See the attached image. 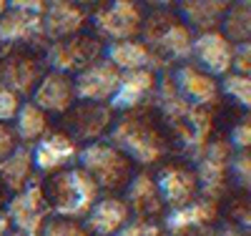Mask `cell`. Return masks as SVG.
I'll return each instance as SVG.
<instances>
[{
	"instance_id": "obj_1",
	"label": "cell",
	"mask_w": 251,
	"mask_h": 236,
	"mask_svg": "<svg viewBox=\"0 0 251 236\" xmlns=\"http://www.w3.org/2000/svg\"><path fill=\"white\" fill-rule=\"evenodd\" d=\"M153 108L158 111L166 131H169L176 156L196 163L199 156L206 151V146L211 143L221 131H219V108H203V105H194L186 98L178 96L176 85L171 80V73L163 71L158 76V88L153 96Z\"/></svg>"
},
{
	"instance_id": "obj_2",
	"label": "cell",
	"mask_w": 251,
	"mask_h": 236,
	"mask_svg": "<svg viewBox=\"0 0 251 236\" xmlns=\"http://www.w3.org/2000/svg\"><path fill=\"white\" fill-rule=\"evenodd\" d=\"M106 141L128 156L136 168L146 171L176 156L174 141L166 131L158 111L153 108V103L118 113Z\"/></svg>"
},
{
	"instance_id": "obj_3",
	"label": "cell",
	"mask_w": 251,
	"mask_h": 236,
	"mask_svg": "<svg viewBox=\"0 0 251 236\" xmlns=\"http://www.w3.org/2000/svg\"><path fill=\"white\" fill-rule=\"evenodd\" d=\"M138 38L169 71L178 63L191 60L194 33L178 18L174 5H166V3L146 5V18Z\"/></svg>"
},
{
	"instance_id": "obj_4",
	"label": "cell",
	"mask_w": 251,
	"mask_h": 236,
	"mask_svg": "<svg viewBox=\"0 0 251 236\" xmlns=\"http://www.w3.org/2000/svg\"><path fill=\"white\" fill-rule=\"evenodd\" d=\"M43 191H46L48 206L55 216L80 219V221L88 216L93 204L100 199V188L78 163L58 171V174L46 176Z\"/></svg>"
},
{
	"instance_id": "obj_5",
	"label": "cell",
	"mask_w": 251,
	"mask_h": 236,
	"mask_svg": "<svg viewBox=\"0 0 251 236\" xmlns=\"http://www.w3.org/2000/svg\"><path fill=\"white\" fill-rule=\"evenodd\" d=\"M78 166L96 181L100 194H123L136 174L133 161L108 141H96L80 146Z\"/></svg>"
},
{
	"instance_id": "obj_6",
	"label": "cell",
	"mask_w": 251,
	"mask_h": 236,
	"mask_svg": "<svg viewBox=\"0 0 251 236\" xmlns=\"http://www.w3.org/2000/svg\"><path fill=\"white\" fill-rule=\"evenodd\" d=\"M48 73L46 51L28 48V46H8L0 43V85L13 91L20 101H28Z\"/></svg>"
},
{
	"instance_id": "obj_7",
	"label": "cell",
	"mask_w": 251,
	"mask_h": 236,
	"mask_svg": "<svg viewBox=\"0 0 251 236\" xmlns=\"http://www.w3.org/2000/svg\"><path fill=\"white\" fill-rule=\"evenodd\" d=\"M146 18V5L136 0H111V3H98L91 8V33L98 35L103 43H121L133 40L141 35Z\"/></svg>"
},
{
	"instance_id": "obj_8",
	"label": "cell",
	"mask_w": 251,
	"mask_h": 236,
	"mask_svg": "<svg viewBox=\"0 0 251 236\" xmlns=\"http://www.w3.org/2000/svg\"><path fill=\"white\" fill-rule=\"evenodd\" d=\"M231 154H234V148L226 141V131H221L211 143L206 146V151L199 156V161L194 163V171H196V179H199L201 196L221 204L234 191L231 174H228Z\"/></svg>"
},
{
	"instance_id": "obj_9",
	"label": "cell",
	"mask_w": 251,
	"mask_h": 236,
	"mask_svg": "<svg viewBox=\"0 0 251 236\" xmlns=\"http://www.w3.org/2000/svg\"><path fill=\"white\" fill-rule=\"evenodd\" d=\"M103 53H106V43L91 30H83L78 35L48 43L46 63H48V71H58L73 78L88 66H93L98 58H103Z\"/></svg>"
},
{
	"instance_id": "obj_10",
	"label": "cell",
	"mask_w": 251,
	"mask_h": 236,
	"mask_svg": "<svg viewBox=\"0 0 251 236\" xmlns=\"http://www.w3.org/2000/svg\"><path fill=\"white\" fill-rule=\"evenodd\" d=\"M116 116L118 113L111 108L108 103L75 101L71 108L60 116L58 128H60V131H66L78 146H88V143L108 138Z\"/></svg>"
},
{
	"instance_id": "obj_11",
	"label": "cell",
	"mask_w": 251,
	"mask_h": 236,
	"mask_svg": "<svg viewBox=\"0 0 251 236\" xmlns=\"http://www.w3.org/2000/svg\"><path fill=\"white\" fill-rule=\"evenodd\" d=\"M5 216L15 231L25 234V236H40L46 221L53 216L48 199H46V191H43V179L38 176L23 191L10 196L8 206H5Z\"/></svg>"
},
{
	"instance_id": "obj_12",
	"label": "cell",
	"mask_w": 251,
	"mask_h": 236,
	"mask_svg": "<svg viewBox=\"0 0 251 236\" xmlns=\"http://www.w3.org/2000/svg\"><path fill=\"white\" fill-rule=\"evenodd\" d=\"M153 179H156V186L161 191V199L166 204V211L181 209V206L191 204L194 199L201 196L194 163H188L178 156L158 163L153 168Z\"/></svg>"
},
{
	"instance_id": "obj_13",
	"label": "cell",
	"mask_w": 251,
	"mask_h": 236,
	"mask_svg": "<svg viewBox=\"0 0 251 236\" xmlns=\"http://www.w3.org/2000/svg\"><path fill=\"white\" fill-rule=\"evenodd\" d=\"M171 80L176 85V91L181 98H186L194 105H203V108H224V98L219 91V78L208 76L206 71H201L196 63L186 60L178 63L171 71Z\"/></svg>"
},
{
	"instance_id": "obj_14",
	"label": "cell",
	"mask_w": 251,
	"mask_h": 236,
	"mask_svg": "<svg viewBox=\"0 0 251 236\" xmlns=\"http://www.w3.org/2000/svg\"><path fill=\"white\" fill-rule=\"evenodd\" d=\"M33 166L38 171L40 179H46L50 174H58L63 168H71L78 163V154H80V146L60 128H50V131L40 138L33 148Z\"/></svg>"
},
{
	"instance_id": "obj_15",
	"label": "cell",
	"mask_w": 251,
	"mask_h": 236,
	"mask_svg": "<svg viewBox=\"0 0 251 236\" xmlns=\"http://www.w3.org/2000/svg\"><path fill=\"white\" fill-rule=\"evenodd\" d=\"M123 201L131 211V219H143V221H161L166 216V204L161 199V191L156 186L153 171L136 168L133 179L128 181L123 191Z\"/></svg>"
},
{
	"instance_id": "obj_16",
	"label": "cell",
	"mask_w": 251,
	"mask_h": 236,
	"mask_svg": "<svg viewBox=\"0 0 251 236\" xmlns=\"http://www.w3.org/2000/svg\"><path fill=\"white\" fill-rule=\"evenodd\" d=\"M219 224H221V204L206 196H199L181 209L166 211L163 216V229L169 236H186L201 229H216Z\"/></svg>"
},
{
	"instance_id": "obj_17",
	"label": "cell",
	"mask_w": 251,
	"mask_h": 236,
	"mask_svg": "<svg viewBox=\"0 0 251 236\" xmlns=\"http://www.w3.org/2000/svg\"><path fill=\"white\" fill-rule=\"evenodd\" d=\"M0 43L46 51L48 38H46V28H43V15L13 8L8 3V10L0 15Z\"/></svg>"
},
{
	"instance_id": "obj_18",
	"label": "cell",
	"mask_w": 251,
	"mask_h": 236,
	"mask_svg": "<svg viewBox=\"0 0 251 236\" xmlns=\"http://www.w3.org/2000/svg\"><path fill=\"white\" fill-rule=\"evenodd\" d=\"M118 80H121V71L103 55L93 66H88L86 71L73 76L75 98L88 101V103H108L118 88Z\"/></svg>"
},
{
	"instance_id": "obj_19",
	"label": "cell",
	"mask_w": 251,
	"mask_h": 236,
	"mask_svg": "<svg viewBox=\"0 0 251 236\" xmlns=\"http://www.w3.org/2000/svg\"><path fill=\"white\" fill-rule=\"evenodd\" d=\"M88 23H91V5L73 3V0H50V3H46L43 28L48 43L78 35L86 30Z\"/></svg>"
},
{
	"instance_id": "obj_20",
	"label": "cell",
	"mask_w": 251,
	"mask_h": 236,
	"mask_svg": "<svg viewBox=\"0 0 251 236\" xmlns=\"http://www.w3.org/2000/svg\"><path fill=\"white\" fill-rule=\"evenodd\" d=\"M158 76L156 71H126L121 73L118 88L113 93V98L108 101V105L116 113L123 111H133L141 105H151L156 88H158Z\"/></svg>"
},
{
	"instance_id": "obj_21",
	"label": "cell",
	"mask_w": 251,
	"mask_h": 236,
	"mask_svg": "<svg viewBox=\"0 0 251 236\" xmlns=\"http://www.w3.org/2000/svg\"><path fill=\"white\" fill-rule=\"evenodd\" d=\"M231 53H234V46L219 30L194 35L191 63H196L208 76L224 78L226 73H231Z\"/></svg>"
},
{
	"instance_id": "obj_22",
	"label": "cell",
	"mask_w": 251,
	"mask_h": 236,
	"mask_svg": "<svg viewBox=\"0 0 251 236\" xmlns=\"http://www.w3.org/2000/svg\"><path fill=\"white\" fill-rule=\"evenodd\" d=\"M28 101H33L38 108L46 111L48 116L60 118L78 101L75 88H73V78L63 76L58 71H48L43 78H40V83L35 85V91H33V96Z\"/></svg>"
},
{
	"instance_id": "obj_23",
	"label": "cell",
	"mask_w": 251,
	"mask_h": 236,
	"mask_svg": "<svg viewBox=\"0 0 251 236\" xmlns=\"http://www.w3.org/2000/svg\"><path fill=\"white\" fill-rule=\"evenodd\" d=\"M131 221V211L121 194H100L88 216L83 219L91 236H118V231Z\"/></svg>"
},
{
	"instance_id": "obj_24",
	"label": "cell",
	"mask_w": 251,
	"mask_h": 236,
	"mask_svg": "<svg viewBox=\"0 0 251 236\" xmlns=\"http://www.w3.org/2000/svg\"><path fill=\"white\" fill-rule=\"evenodd\" d=\"M178 18L194 35L214 33L221 28V20L228 10V0H181L174 5Z\"/></svg>"
},
{
	"instance_id": "obj_25",
	"label": "cell",
	"mask_w": 251,
	"mask_h": 236,
	"mask_svg": "<svg viewBox=\"0 0 251 236\" xmlns=\"http://www.w3.org/2000/svg\"><path fill=\"white\" fill-rule=\"evenodd\" d=\"M103 55H106L121 73H126V71H156V73L169 71L149 48H146V43L141 38L108 43Z\"/></svg>"
},
{
	"instance_id": "obj_26",
	"label": "cell",
	"mask_w": 251,
	"mask_h": 236,
	"mask_svg": "<svg viewBox=\"0 0 251 236\" xmlns=\"http://www.w3.org/2000/svg\"><path fill=\"white\" fill-rule=\"evenodd\" d=\"M35 179H38V171L33 166V154L28 146H18L5 161H0V186L10 196L18 194V191H23Z\"/></svg>"
},
{
	"instance_id": "obj_27",
	"label": "cell",
	"mask_w": 251,
	"mask_h": 236,
	"mask_svg": "<svg viewBox=\"0 0 251 236\" xmlns=\"http://www.w3.org/2000/svg\"><path fill=\"white\" fill-rule=\"evenodd\" d=\"M10 126H13V131L18 136V143L28 146V148H33L53 128L50 116L46 111H40L33 101H23V103H20V108H18V113H15Z\"/></svg>"
},
{
	"instance_id": "obj_28",
	"label": "cell",
	"mask_w": 251,
	"mask_h": 236,
	"mask_svg": "<svg viewBox=\"0 0 251 236\" xmlns=\"http://www.w3.org/2000/svg\"><path fill=\"white\" fill-rule=\"evenodd\" d=\"M219 33L231 43V46H239V43H251V3L249 0H236V3H228V10L221 20Z\"/></svg>"
},
{
	"instance_id": "obj_29",
	"label": "cell",
	"mask_w": 251,
	"mask_h": 236,
	"mask_svg": "<svg viewBox=\"0 0 251 236\" xmlns=\"http://www.w3.org/2000/svg\"><path fill=\"white\" fill-rule=\"evenodd\" d=\"M221 221L234 224L244 231L251 229V199L249 191H239L234 188L224 201H221Z\"/></svg>"
},
{
	"instance_id": "obj_30",
	"label": "cell",
	"mask_w": 251,
	"mask_h": 236,
	"mask_svg": "<svg viewBox=\"0 0 251 236\" xmlns=\"http://www.w3.org/2000/svg\"><path fill=\"white\" fill-rule=\"evenodd\" d=\"M219 91H221V98L231 101L241 113L251 108V76L226 73L224 78H219Z\"/></svg>"
},
{
	"instance_id": "obj_31",
	"label": "cell",
	"mask_w": 251,
	"mask_h": 236,
	"mask_svg": "<svg viewBox=\"0 0 251 236\" xmlns=\"http://www.w3.org/2000/svg\"><path fill=\"white\" fill-rule=\"evenodd\" d=\"M231 186L239 191H251V151H234L231 154Z\"/></svg>"
},
{
	"instance_id": "obj_32",
	"label": "cell",
	"mask_w": 251,
	"mask_h": 236,
	"mask_svg": "<svg viewBox=\"0 0 251 236\" xmlns=\"http://www.w3.org/2000/svg\"><path fill=\"white\" fill-rule=\"evenodd\" d=\"M40 236H91L86 224L80 219H66V216H53L46 221Z\"/></svg>"
},
{
	"instance_id": "obj_33",
	"label": "cell",
	"mask_w": 251,
	"mask_h": 236,
	"mask_svg": "<svg viewBox=\"0 0 251 236\" xmlns=\"http://www.w3.org/2000/svg\"><path fill=\"white\" fill-rule=\"evenodd\" d=\"M226 141L231 143L234 151H249L251 148V116H249V111L239 113V118L228 126Z\"/></svg>"
},
{
	"instance_id": "obj_34",
	"label": "cell",
	"mask_w": 251,
	"mask_h": 236,
	"mask_svg": "<svg viewBox=\"0 0 251 236\" xmlns=\"http://www.w3.org/2000/svg\"><path fill=\"white\" fill-rule=\"evenodd\" d=\"M118 236H169L161 221H143V219H131L126 224Z\"/></svg>"
},
{
	"instance_id": "obj_35",
	"label": "cell",
	"mask_w": 251,
	"mask_h": 236,
	"mask_svg": "<svg viewBox=\"0 0 251 236\" xmlns=\"http://www.w3.org/2000/svg\"><path fill=\"white\" fill-rule=\"evenodd\" d=\"M231 73L249 76L251 73V43H239L231 53Z\"/></svg>"
},
{
	"instance_id": "obj_36",
	"label": "cell",
	"mask_w": 251,
	"mask_h": 236,
	"mask_svg": "<svg viewBox=\"0 0 251 236\" xmlns=\"http://www.w3.org/2000/svg\"><path fill=\"white\" fill-rule=\"evenodd\" d=\"M20 101L13 91H8L5 85H0V121L3 123H13V118H15V113H18V108H20Z\"/></svg>"
},
{
	"instance_id": "obj_37",
	"label": "cell",
	"mask_w": 251,
	"mask_h": 236,
	"mask_svg": "<svg viewBox=\"0 0 251 236\" xmlns=\"http://www.w3.org/2000/svg\"><path fill=\"white\" fill-rule=\"evenodd\" d=\"M18 146H20V143H18V136H15V131H13V126L0 121V161H5Z\"/></svg>"
},
{
	"instance_id": "obj_38",
	"label": "cell",
	"mask_w": 251,
	"mask_h": 236,
	"mask_svg": "<svg viewBox=\"0 0 251 236\" xmlns=\"http://www.w3.org/2000/svg\"><path fill=\"white\" fill-rule=\"evenodd\" d=\"M10 5L20 8V10H28V13H38V15L46 13V0H13Z\"/></svg>"
},
{
	"instance_id": "obj_39",
	"label": "cell",
	"mask_w": 251,
	"mask_h": 236,
	"mask_svg": "<svg viewBox=\"0 0 251 236\" xmlns=\"http://www.w3.org/2000/svg\"><path fill=\"white\" fill-rule=\"evenodd\" d=\"M216 236H249V231H244V229H239V226H234V224L221 221V224L216 226Z\"/></svg>"
},
{
	"instance_id": "obj_40",
	"label": "cell",
	"mask_w": 251,
	"mask_h": 236,
	"mask_svg": "<svg viewBox=\"0 0 251 236\" xmlns=\"http://www.w3.org/2000/svg\"><path fill=\"white\" fill-rule=\"evenodd\" d=\"M13 231V226H10V221H8V216H5V211L0 213V236H8Z\"/></svg>"
},
{
	"instance_id": "obj_41",
	"label": "cell",
	"mask_w": 251,
	"mask_h": 236,
	"mask_svg": "<svg viewBox=\"0 0 251 236\" xmlns=\"http://www.w3.org/2000/svg\"><path fill=\"white\" fill-rule=\"evenodd\" d=\"M8 199H10V194H8V191H5L3 186H0V213L5 211V206H8Z\"/></svg>"
},
{
	"instance_id": "obj_42",
	"label": "cell",
	"mask_w": 251,
	"mask_h": 236,
	"mask_svg": "<svg viewBox=\"0 0 251 236\" xmlns=\"http://www.w3.org/2000/svg\"><path fill=\"white\" fill-rule=\"evenodd\" d=\"M186 236H216V229H201V231H191Z\"/></svg>"
},
{
	"instance_id": "obj_43",
	"label": "cell",
	"mask_w": 251,
	"mask_h": 236,
	"mask_svg": "<svg viewBox=\"0 0 251 236\" xmlns=\"http://www.w3.org/2000/svg\"><path fill=\"white\" fill-rule=\"evenodd\" d=\"M8 10V0H0V15H3Z\"/></svg>"
},
{
	"instance_id": "obj_44",
	"label": "cell",
	"mask_w": 251,
	"mask_h": 236,
	"mask_svg": "<svg viewBox=\"0 0 251 236\" xmlns=\"http://www.w3.org/2000/svg\"><path fill=\"white\" fill-rule=\"evenodd\" d=\"M8 236H25V234H20V231H15V229H13V231H10Z\"/></svg>"
}]
</instances>
